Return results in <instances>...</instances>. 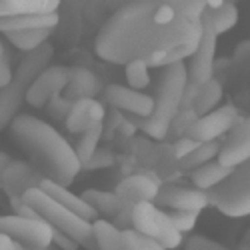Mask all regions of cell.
Segmentation results:
<instances>
[{
    "instance_id": "cell-1",
    "label": "cell",
    "mask_w": 250,
    "mask_h": 250,
    "mask_svg": "<svg viewBox=\"0 0 250 250\" xmlns=\"http://www.w3.org/2000/svg\"><path fill=\"white\" fill-rule=\"evenodd\" d=\"M204 0H130L106 18L94 52L110 64L164 68L190 58L200 42Z\"/></svg>"
},
{
    "instance_id": "cell-2",
    "label": "cell",
    "mask_w": 250,
    "mask_h": 250,
    "mask_svg": "<svg viewBox=\"0 0 250 250\" xmlns=\"http://www.w3.org/2000/svg\"><path fill=\"white\" fill-rule=\"evenodd\" d=\"M10 136L18 148L26 152L32 164L58 184L70 186L82 170L76 148L52 124L32 114H18L10 122Z\"/></svg>"
},
{
    "instance_id": "cell-3",
    "label": "cell",
    "mask_w": 250,
    "mask_h": 250,
    "mask_svg": "<svg viewBox=\"0 0 250 250\" xmlns=\"http://www.w3.org/2000/svg\"><path fill=\"white\" fill-rule=\"evenodd\" d=\"M188 86V68L184 62H174V64L164 66L158 92L154 96V112L150 116H126L136 130H142L156 140L166 138L170 130V124L176 114L182 110L184 92Z\"/></svg>"
},
{
    "instance_id": "cell-4",
    "label": "cell",
    "mask_w": 250,
    "mask_h": 250,
    "mask_svg": "<svg viewBox=\"0 0 250 250\" xmlns=\"http://www.w3.org/2000/svg\"><path fill=\"white\" fill-rule=\"evenodd\" d=\"M52 56H54V46L46 42L40 48L24 54V58L18 62V68L14 70L10 84L0 90V130L6 128L18 116V110L26 100L32 82L46 66H50Z\"/></svg>"
},
{
    "instance_id": "cell-5",
    "label": "cell",
    "mask_w": 250,
    "mask_h": 250,
    "mask_svg": "<svg viewBox=\"0 0 250 250\" xmlns=\"http://www.w3.org/2000/svg\"><path fill=\"white\" fill-rule=\"evenodd\" d=\"M22 198L52 228H58V230L66 232L82 248H86V250H98L96 234H94V222L92 220L80 216L74 210H70V208H66L64 204L56 202L52 196H48L42 188H40V186H36V188H30Z\"/></svg>"
},
{
    "instance_id": "cell-6",
    "label": "cell",
    "mask_w": 250,
    "mask_h": 250,
    "mask_svg": "<svg viewBox=\"0 0 250 250\" xmlns=\"http://www.w3.org/2000/svg\"><path fill=\"white\" fill-rule=\"evenodd\" d=\"M210 206L230 218L250 216V160L238 164L222 184L208 190Z\"/></svg>"
},
{
    "instance_id": "cell-7",
    "label": "cell",
    "mask_w": 250,
    "mask_h": 250,
    "mask_svg": "<svg viewBox=\"0 0 250 250\" xmlns=\"http://www.w3.org/2000/svg\"><path fill=\"white\" fill-rule=\"evenodd\" d=\"M134 230L156 240L164 250H176L182 244V232L174 226L170 212H164L156 202H140L130 210Z\"/></svg>"
},
{
    "instance_id": "cell-8",
    "label": "cell",
    "mask_w": 250,
    "mask_h": 250,
    "mask_svg": "<svg viewBox=\"0 0 250 250\" xmlns=\"http://www.w3.org/2000/svg\"><path fill=\"white\" fill-rule=\"evenodd\" d=\"M0 234H6L28 248L46 250L52 244V226L44 218H28L16 212L0 216Z\"/></svg>"
},
{
    "instance_id": "cell-9",
    "label": "cell",
    "mask_w": 250,
    "mask_h": 250,
    "mask_svg": "<svg viewBox=\"0 0 250 250\" xmlns=\"http://www.w3.org/2000/svg\"><path fill=\"white\" fill-rule=\"evenodd\" d=\"M216 44H218V34L214 32V26L204 10L200 42H198L194 54L188 58V64H186V68H188V80L192 84H204V82L214 78Z\"/></svg>"
},
{
    "instance_id": "cell-10",
    "label": "cell",
    "mask_w": 250,
    "mask_h": 250,
    "mask_svg": "<svg viewBox=\"0 0 250 250\" xmlns=\"http://www.w3.org/2000/svg\"><path fill=\"white\" fill-rule=\"evenodd\" d=\"M240 120H242L240 110L236 106H232V104H226V106H218L208 114L198 116L192 122V126L186 130V134L196 138L198 142L220 140L222 136L230 132Z\"/></svg>"
},
{
    "instance_id": "cell-11",
    "label": "cell",
    "mask_w": 250,
    "mask_h": 250,
    "mask_svg": "<svg viewBox=\"0 0 250 250\" xmlns=\"http://www.w3.org/2000/svg\"><path fill=\"white\" fill-rule=\"evenodd\" d=\"M68 80H70V66H58V64L46 66L32 82V86L26 94V102L34 108H44L52 98L66 90Z\"/></svg>"
},
{
    "instance_id": "cell-12",
    "label": "cell",
    "mask_w": 250,
    "mask_h": 250,
    "mask_svg": "<svg viewBox=\"0 0 250 250\" xmlns=\"http://www.w3.org/2000/svg\"><path fill=\"white\" fill-rule=\"evenodd\" d=\"M104 100L118 112L126 116H150L154 112V96L144 94L142 90H134L122 84H108L102 88Z\"/></svg>"
},
{
    "instance_id": "cell-13",
    "label": "cell",
    "mask_w": 250,
    "mask_h": 250,
    "mask_svg": "<svg viewBox=\"0 0 250 250\" xmlns=\"http://www.w3.org/2000/svg\"><path fill=\"white\" fill-rule=\"evenodd\" d=\"M158 206L172 208V210H184V212H202L210 206L206 190H200L196 186H162L156 200Z\"/></svg>"
},
{
    "instance_id": "cell-14",
    "label": "cell",
    "mask_w": 250,
    "mask_h": 250,
    "mask_svg": "<svg viewBox=\"0 0 250 250\" xmlns=\"http://www.w3.org/2000/svg\"><path fill=\"white\" fill-rule=\"evenodd\" d=\"M160 188H162V184L158 178H154L152 174H146V172H136V174L122 178L116 184L114 192L122 198V202L128 208H132L140 202H154Z\"/></svg>"
},
{
    "instance_id": "cell-15",
    "label": "cell",
    "mask_w": 250,
    "mask_h": 250,
    "mask_svg": "<svg viewBox=\"0 0 250 250\" xmlns=\"http://www.w3.org/2000/svg\"><path fill=\"white\" fill-rule=\"evenodd\" d=\"M44 180V174L40 172L32 162H22V160H12L8 164V168L2 172V188L12 196H24L30 188L40 186V182Z\"/></svg>"
},
{
    "instance_id": "cell-16",
    "label": "cell",
    "mask_w": 250,
    "mask_h": 250,
    "mask_svg": "<svg viewBox=\"0 0 250 250\" xmlns=\"http://www.w3.org/2000/svg\"><path fill=\"white\" fill-rule=\"evenodd\" d=\"M218 160L224 166L236 168L238 164L250 160V116L242 118L236 126L226 134Z\"/></svg>"
},
{
    "instance_id": "cell-17",
    "label": "cell",
    "mask_w": 250,
    "mask_h": 250,
    "mask_svg": "<svg viewBox=\"0 0 250 250\" xmlns=\"http://www.w3.org/2000/svg\"><path fill=\"white\" fill-rule=\"evenodd\" d=\"M104 106L96 98H78L70 104L68 114L64 118L66 128L72 134H82L86 128H90L96 122H104Z\"/></svg>"
},
{
    "instance_id": "cell-18",
    "label": "cell",
    "mask_w": 250,
    "mask_h": 250,
    "mask_svg": "<svg viewBox=\"0 0 250 250\" xmlns=\"http://www.w3.org/2000/svg\"><path fill=\"white\" fill-rule=\"evenodd\" d=\"M40 188H42L48 196H52L56 202L64 204L66 208L74 210L76 214L84 216V218H88V220H92V222L98 218V212L94 210V208H92L84 198H82V194L78 196V194L70 192V190H68V186L58 184V182H54V180H50V178H44L42 182H40Z\"/></svg>"
},
{
    "instance_id": "cell-19",
    "label": "cell",
    "mask_w": 250,
    "mask_h": 250,
    "mask_svg": "<svg viewBox=\"0 0 250 250\" xmlns=\"http://www.w3.org/2000/svg\"><path fill=\"white\" fill-rule=\"evenodd\" d=\"M82 198L94 208L98 212V216L106 218V220H118L124 212L132 210V208H128L122 202V198L116 192H104V190L88 188V190L82 192Z\"/></svg>"
},
{
    "instance_id": "cell-20",
    "label": "cell",
    "mask_w": 250,
    "mask_h": 250,
    "mask_svg": "<svg viewBox=\"0 0 250 250\" xmlns=\"http://www.w3.org/2000/svg\"><path fill=\"white\" fill-rule=\"evenodd\" d=\"M102 90L100 78L84 68V66H70V80L66 86V100H78V98H94Z\"/></svg>"
},
{
    "instance_id": "cell-21",
    "label": "cell",
    "mask_w": 250,
    "mask_h": 250,
    "mask_svg": "<svg viewBox=\"0 0 250 250\" xmlns=\"http://www.w3.org/2000/svg\"><path fill=\"white\" fill-rule=\"evenodd\" d=\"M60 4L62 0H0V18L54 14L60 10Z\"/></svg>"
},
{
    "instance_id": "cell-22",
    "label": "cell",
    "mask_w": 250,
    "mask_h": 250,
    "mask_svg": "<svg viewBox=\"0 0 250 250\" xmlns=\"http://www.w3.org/2000/svg\"><path fill=\"white\" fill-rule=\"evenodd\" d=\"M60 22V14H34V16H2L0 18V32H16V30H32V28H50L56 30Z\"/></svg>"
},
{
    "instance_id": "cell-23",
    "label": "cell",
    "mask_w": 250,
    "mask_h": 250,
    "mask_svg": "<svg viewBox=\"0 0 250 250\" xmlns=\"http://www.w3.org/2000/svg\"><path fill=\"white\" fill-rule=\"evenodd\" d=\"M234 168H230V166H224L218 158L216 160H210V162H206V164H200L196 166V168L192 170L190 178H192V184L196 186V188L200 190H212L216 188L218 184H222L228 176L232 174Z\"/></svg>"
},
{
    "instance_id": "cell-24",
    "label": "cell",
    "mask_w": 250,
    "mask_h": 250,
    "mask_svg": "<svg viewBox=\"0 0 250 250\" xmlns=\"http://www.w3.org/2000/svg\"><path fill=\"white\" fill-rule=\"evenodd\" d=\"M94 234H96L98 250H126V246H124V234L112 220L96 218Z\"/></svg>"
},
{
    "instance_id": "cell-25",
    "label": "cell",
    "mask_w": 250,
    "mask_h": 250,
    "mask_svg": "<svg viewBox=\"0 0 250 250\" xmlns=\"http://www.w3.org/2000/svg\"><path fill=\"white\" fill-rule=\"evenodd\" d=\"M54 30L50 28H32V30H16V32H6L4 36L10 42L20 50V52H32L36 48H40L42 44L48 42V38L52 36Z\"/></svg>"
},
{
    "instance_id": "cell-26",
    "label": "cell",
    "mask_w": 250,
    "mask_h": 250,
    "mask_svg": "<svg viewBox=\"0 0 250 250\" xmlns=\"http://www.w3.org/2000/svg\"><path fill=\"white\" fill-rule=\"evenodd\" d=\"M208 18H210V22L214 26V32L218 36L230 32L236 24H238V18H240V12L236 8L234 2H230V0H226V2L214 10H206Z\"/></svg>"
},
{
    "instance_id": "cell-27",
    "label": "cell",
    "mask_w": 250,
    "mask_h": 250,
    "mask_svg": "<svg viewBox=\"0 0 250 250\" xmlns=\"http://www.w3.org/2000/svg\"><path fill=\"white\" fill-rule=\"evenodd\" d=\"M104 134V122H96L92 124L90 128H86L84 132L80 134V140L76 142V154L82 162V168H84V164L92 158V154L98 150V142Z\"/></svg>"
},
{
    "instance_id": "cell-28",
    "label": "cell",
    "mask_w": 250,
    "mask_h": 250,
    "mask_svg": "<svg viewBox=\"0 0 250 250\" xmlns=\"http://www.w3.org/2000/svg\"><path fill=\"white\" fill-rule=\"evenodd\" d=\"M220 148H222V144H220L218 140H212V142H202L200 146H198L190 156H186L184 160H180L182 168L194 170L196 166H200V164H206V162H210V160H216V158H218V154H220Z\"/></svg>"
},
{
    "instance_id": "cell-29",
    "label": "cell",
    "mask_w": 250,
    "mask_h": 250,
    "mask_svg": "<svg viewBox=\"0 0 250 250\" xmlns=\"http://www.w3.org/2000/svg\"><path fill=\"white\" fill-rule=\"evenodd\" d=\"M124 74H126L128 86L134 90H144L150 84V66L142 60H132L124 64Z\"/></svg>"
},
{
    "instance_id": "cell-30",
    "label": "cell",
    "mask_w": 250,
    "mask_h": 250,
    "mask_svg": "<svg viewBox=\"0 0 250 250\" xmlns=\"http://www.w3.org/2000/svg\"><path fill=\"white\" fill-rule=\"evenodd\" d=\"M122 234H124V246H126V250H164L156 240L134 230V228H122Z\"/></svg>"
},
{
    "instance_id": "cell-31",
    "label": "cell",
    "mask_w": 250,
    "mask_h": 250,
    "mask_svg": "<svg viewBox=\"0 0 250 250\" xmlns=\"http://www.w3.org/2000/svg\"><path fill=\"white\" fill-rule=\"evenodd\" d=\"M200 144H202V142H198L196 138H192V136H188V134L180 136V138L172 144L174 158H176V160H184L186 156H190V154L200 146Z\"/></svg>"
},
{
    "instance_id": "cell-32",
    "label": "cell",
    "mask_w": 250,
    "mask_h": 250,
    "mask_svg": "<svg viewBox=\"0 0 250 250\" xmlns=\"http://www.w3.org/2000/svg\"><path fill=\"white\" fill-rule=\"evenodd\" d=\"M198 216H200L198 212H184V210H172V212H170V218H172L174 226L178 228L182 234H186V232L192 230V228L196 226Z\"/></svg>"
},
{
    "instance_id": "cell-33",
    "label": "cell",
    "mask_w": 250,
    "mask_h": 250,
    "mask_svg": "<svg viewBox=\"0 0 250 250\" xmlns=\"http://www.w3.org/2000/svg\"><path fill=\"white\" fill-rule=\"evenodd\" d=\"M184 250H228V248L218 244L212 238H208V236H192L188 242H186Z\"/></svg>"
},
{
    "instance_id": "cell-34",
    "label": "cell",
    "mask_w": 250,
    "mask_h": 250,
    "mask_svg": "<svg viewBox=\"0 0 250 250\" xmlns=\"http://www.w3.org/2000/svg\"><path fill=\"white\" fill-rule=\"evenodd\" d=\"M114 162V156L110 152H104V150H96L92 154V158L84 164L82 170H96V168H104V166H110Z\"/></svg>"
},
{
    "instance_id": "cell-35",
    "label": "cell",
    "mask_w": 250,
    "mask_h": 250,
    "mask_svg": "<svg viewBox=\"0 0 250 250\" xmlns=\"http://www.w3.org/2000/svg\"><path fill=\"white\" fill-rule=\"evenodd\" d=\"M52 244H56L62 250H78V242L74 238H70L66 232L58 230V228H52Z\"/></svg>"
},
{
    "instance_id": "cell-36",
    "label": "cell",
    "mask_w": 250,
    "mask_h": 250,
    "mask_svg": "<svg viewBox=\"0 0 250 250\" xmlns=\"http://www.w3.org/2000/svg\"><path fill=\"white\" fill-rule=\"evenodd\" d=\"M14 72L10 70V62L8 58H0V90L6 88L10 84V80H12Z\"/></svg>"
},
{
    "instance_id": "cell-37",
    "label": "cell",
    "mask_w": 250,
    "mask_h": 250,
    "mask_svg": "<svg viewBox=\"0 0 250 250\" xmlns=\"http://www.w3.org/2000/svg\"><path fill=\"white\" fill-rule=\"evenodd\" d=\"M0 250H14V242L10 236L0 234Z\"/></svg>"
},
{
    "instance_id": "cell-38",
    "label": "cell",
    "mask_w": 250,
    "mask_h": 250,
    "mask_svg": "<svg viewBox=\"0 0 250 250\" xmlns=\"http://www.w3.org/2000/svg\"><path fill=\"white\" fill-rule=\"evenodd\" d=\"M10 162H12V158H10L6 152H0V176H2V172L8 168Z\"/></svg>"
},
{
    "instance_id": "cell-39",
    "label": "cell",
    "mask_w": 250,
    "mask_h": 250,
    "mask_svg": "<svg viewBox=\"0 0 250 250\" xmlns=\"http://www.w3.org/2000/svg\"><path fill=\"white\" fill-rule=\"evenodd\" d=\"M224 2L226 0H204V6H206V10H214V8L222 6Z\"/></svg>"
},
{
    "instance_id": "cell-40",
    "label": "cell",
    "mask_w": 250,
    "mask_h": 250,
    "mask_svg": "<svg viewBox=\"0 0 250 250\" xmlns=\"http://www.w3.org/2000/svg\"><path fill=\"white\" fill-rule=\"evenodd\" d=\"M246 244H248V246H250V230H248V232H246Z\"/></svg>"
},
{
    "instance_id": "cell-41",
    "label": "cell",
    "mask_w": 250,
    "mask_h": 250,
    "mask_svg": "<svg viewBox=\"0 0 250 250\" xmlns=\"http://www.w3.org/2000/svg\"><path fill=\"white\" fill-rule=\"evenodd\" d=\"M0 188H2V176H0Z\"/></svg>"
}]
</instances>
